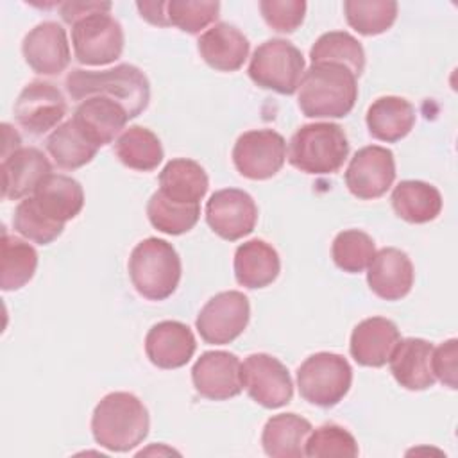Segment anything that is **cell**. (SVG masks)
<instances>
[{"instance_id":"20","label":"cell","mask_w":458,"mask_h":458,"mask_svg":"<svg viewBox=\"0 0 458 458\" xmlns=\"http://www.w3.org/2000/svg\"><path fill=\"white\" fill-rule=\"evenodd\" d=\"M72 120L100 148L111 143L131 118L120 102L107 97H89L77 106Z\"/></svg>"},{"instance_id":"17","label":"cell","mask_w":458,"mask_h":458,"mask_svg":"<svg viewBox=\"0 0 458 458\" xmlns=\"http://www.w3.org/2000/svg\"><path fill=\"white\" fill-rule=\"evenodd\" d=\"M2 157V195L9 200L30 197L39 182L52 174L50 161L36 147H20Z\"/></svg>"},{"instance_id":"29","label":"cell","mask_w":458,"mask_h":458,"mask_svg":"<svg viewBox=\"0 0 458 458\" xmlns=\"http://www.w3.org/2000/svg\"><path fill=\"white\" fill-rule=\"evenodd\" d=\"M392 208L395 215L410 224H426L442 211L440 191L424 181H401L392 191Z\"/></svg>"},{"instance_id":"7","label":"cell","mask_w":458,"mask_h":458,"mask_svg":"<svg viewBox=\"0 0 458 458\" xmlns=\"http://www.w3.org/2000/svg\"><path fill=\"white\" fill-rule=\"evenodd\" d=\"M304 75V57L301 50L286 39H268L261 43L249 64V77L254 84L281 95H293Z\"/></svg>"},{"instance_id":"30","label":"cell","mask_w":458,"mask_h":458,"mask_svg":"<svg viewBox=\"0 0 458 458\" xmlns=\"http://www.w3.org/2000/svg\"><path fill=\"white\" fill-rule=\"evenodd\" d=\"M2 258H0V288L14 292L25 286L36 272L38 252L27 242L2 231Z\"/></svg>"},{"instance_id":"3","label":"cell","mask_w":458,"mask_h":458,"mask_svg":"<svg viewBox=\"0 0 458 458\" xmlns=\"http://www.w3.org/2000/svg\"><path fill=\"white\" fill-rule=\"evenodd\" d=\"M299 107L308 118H342L358 98L356 75L342 64H311L299 84Z\"/></svg>"},{"instance_id":"41","label":"cell","mask_w":458,"mask_h":458,"mask_svg":"<svg viewBox=\"0 0 458 458\" xmlns=\"http://www.w3.org/2000/svg\"><path fill=\"white\" fill-rule=\"evenodd\" d=\"M458 356V342L456 338H451L444 344H440L437 349H433V374L435 379H438L442 385L449 388H456V358Z\"/></svg>"},{"instance_id":"42","label":"cell","mask_w":458,"mask_h":458,"mask_svg":"<svg viewBox=\"0 0 458 458\" xmlns=\"http://www.w3.org/2000/svg\"><path fill=\"white\" fill-rule=\"evenodd\" d=\"M111 2H64L61 4V16L66 23L73 25L79 18L97 11H111Z\"/></svg>"},{"instance_id":"27","label":"cell","mask_w":458,"mask_h":458,"mask_svg":"<svg viewBox=\"0 0 458 458\" xmlns=\"http://www.w3.org/2000/svg\"><path fill=\"white\" fill-rule=\"evenodd\" d=\"M365 120L372 138L394 143L413 129L415 109L406 98L388 95L370 104Z\"/></svg>"},{"instance_id":"24","label":"cell","mask_w":458,"mask_h":458,"mask_svg":"<svg viewBox=\"0 0 458 458\" xmlns=\"http://www.w3.org/2000/svg\"><path fill=\"white\" fill-rule=\"evenodd\" d=\"M281 270L277 250L265 240H249L234 252V277L245 288H265Z\"/></svg>"},{"instance_id":"28","label":"cell","mask_w":458,"mask_h":458,"mask_svg":"<svg viewBox=\"0 0 458 458\" xmlns=\"http://www.w3.org/2000/svg\"><path fill=\"white\" fill-rule=\"evenodd\" d=\"M209 186L206 170L193 159L177 157L165 165L159 174V191L181 204H199Z\"/></svg>"},{"instance_id":"36","label":"cell","mask_w":458,"mask_h":458,"mask_svg":"<svg viewBox=\"0 0 458 458\" xmlns=\"http://www.w3.org/2000/svg\"><path fill=\"white\" fill-rule=\"evenodd\" d=\"M331 254L338 268L344 272L358 274L370 265L376 254V247L374 240L367 233L360 229H347L335 236Z\"/></svg>"},{"instance_id":"35","label":"cell","mask_w":458,"mask_h":458,"mask_svg":"<svg viewBox=\"0 0 458 458\" xmlns=\"http://www.w3.org/2000/svg\"><path fill=\"white\" fill-rule=\"evenodd\" d=\"M344 13L347 23L363 36H376L388 30L397 18L394 0H345Z\"/></svg>"},{"instance_id":"38","label":"cell","mask_w":458,"mask_h":458,"mask_svg":"<svg viewBox=\"0 0 458 458\" xmlns=\"http://www.w3.org/2000/svg\"><path fill=\"white\" fill-rule=\"evenodd\" d=\"M220 2L208 0H172L166 2V18L170 25L182 32L197 34L218 18Z\"/></svg>"},{"instance_id":"32","label":"cell","mask_w":458,"mask_h":458,"mask_svg":"<svg viewBox=\"0 0 458 458\" xmlns=\"http://www.w3.org/2000/svg\"><path fill=\"white\" fill-rule=\"evenodd\" d=\"M47 150L57 166L75 170L88 165L95 157L98 147L82 134L73 120H68L50 132L47 138Z\"/></svg>"},{"instance_id":"2","label":"cell","mask_w":458,"mask_h":458,"mask_svg":"<svg viewBox=\"0 0 458 458\" xmlns=\"http://www.w3.org/2000/svg\"><path fill=\"white\" fill-rule=\"evenodd\" d=\"M148 411L145 404L129 392H111L93 410L91 431L98 445L125 453L140 445L148 435Z\"/></svg>"},{"instance_id":"13","label":"cell","mask_w":458,"mask_h":458,"mask_svg":"<svg viewBox=\"0 0 458 458\" xmlns=\"http://www.w3.org/2000/svg\"><path fill=\"white\" fill-rule=\"evenodd\" d=\"M258 220L254 199L238 188L215 191L206 204V222L224 240L236 242L252 233Z\"/></svg>"},{"instance_id":"10","label":"cell","mask_w":458,"mask_h":458,"mask_svg":"<svg viewBox=\"0 0 458 458\" xmlns=\"http://www.w3.org/2000/svg\"><path fill=\"white\" fill-rule=\"evenodd\" d=\"M286 141L272 129H256L243 132L233 147V163L236 170L252 181L274 177L284 165Z\"/></svg>"},{"instance_id":"33","label":"cell","mask_w":458,"mask_h":458,"mask_svg":"<svg viewBox=\"0 0 458 458\" xmlns=\"http://www.w3.org/2000/svg\"><path fill=\"white\" fill-rule=\"evenodd\" d=\"M311 64H342L349 68L356 77L365 68V52L361 43L344 30H333L322 34L310 50Z\"/></svg>"},{"instance_id":"21","label":"cell","mask_w":458,"mask_h":458,"mask_svg":"<svg viewBox=\"0 0 458 458\" xmlns=\"http://www.w3.org/2000/svg\"><path fill=\"white\" fill-rule=\"evenodd\" d=\"M401 340L397 326L385 317L361 320L351 335L349 351L358 365L383 367Z\"/></svg>"},{"instance_id":"9","label":"cell","mask_w":458,"mask_h":458,"mask_svg":"<svg viewBox=\"0 0 458 458\" xmlns=\"http://www.w3.org/2000/svg\"><path fill=\"white\" fill-rule=\"evenodd\" d=\"M250 304L238 290L220 292L200 310L195 326L206 344L225 345L238 338L249 324Z\"/></svg>"},{"instance_id":"39","label":"cell","mask_w":458,"mask_h":458,"mask_svg":"<svg viewBox=\"0 0 458 458\" xmlns=\"http://www.w3.org/2000/svg\"><path fill=\"white\" fill-rule=\"evenodd\" d=\"M358 453L360 449L354 437L347 429L336 424H324L315 431L311 429L304 447V454L311 458L315 456L354 458L358 456Z\"/></svg>"},{"instance_id":"14","label":"cell","mask_w":458,"mask_h":458,"mask_svg":"<svg viewBox=\"0 0 458 458\" xmlns=\"http://www.w3.org/2000/svg\"><path fill=\"white\" fill-rule=\"evenodd\" d=\"M13 111L20 127L39 136L57 127L64 118L66 100L52 82L34 81L21 89Z\"/></svg>"},{"instance_id":"4","label":"cell","mask_w":458,"mask_h":458,"mask_svg":"<svg viewBox=\"0 0 458 458\" xmlns=\"http://www.w3.org/2000/svg\"><path fill=\"white\" fill-rule=\"evenodd\" d=\"M349 154V141L338 123H306L295 131L288 147L292 166L311 175L336 172Z\"/></svg>"},{"instance_id":"40","label":"cell","mask_w":458,"mask_h":458,"mask_svg":"<svg viewBox=\"0 0 458 458\" xmlns=\"http://www.w3.org/2000/svg\"><path fill=\"white\" fill-rule=\"evenodd\" d=\"M259 11L268 27L277 32H293L304 20L306 2L302 0H261Z\"/></svg>"},{"instance_id":"31","label":"cell","mask_w":458,"mask_h":458,"mask_svg":"<svg viewBox=\"0 0 458 458\" xmlns=\"http://www.w3.org/2000/svg\"><path fill=\"white\" fill-rule=\"evenodd\" d=\"M116 157L129 168L150 172L163 161V147L159 138L147 127L132 125L125 129L114 143Z\"/></svg>"},{"instance_id":"22","label":"cell","mask_w":458,"mask_h":458,"mask_svg":"<svg viewBox=\"0 0 458 458\" xmlns=\"http://www.w3.org/2000/svg\"><path fill=\"white\" fill-rule=\"evenodd\" d=\"M433 349L435 347L422 338L399 340L388 360L395 381L408 390H426L433 386Z\"/></svg>"},{"instance_id":"5","label":"cell","mask_w":458,"mask_h":458,"mask_svg":"<svg viewBox=\"0 0 458 458\" xmlns=\"http://www.w3.org/2000/svg\"><path fill=\"white\" fill-rule=\"evenodd\" d=\"M129 276L141 297L165 301L175 292L181 279L179 254L172 243L161 238H147L131 252Z\"/></svg>"},{"instance_id":"43","label":"cell","mask_w":458,"mask_h":458,"mask_svg":"<svg viewBox=\"0 0 458 458\" xmlns=\"http://www.w3.org/2000/svg\"><path fill=\"white\" fill-rule=\"evenodd\" d=\"M141 18H145L152 25L159 27H168V18H166V2H138L136 4Z\"/></svg>"},{"instance_id":"18","label":"cell","mask_w":458,"mask_h":458,"mask_svg":"<svg viewBox=\"0 0 458 458\" xmlns=\"http://www.w3.org/2000/svg\"><path fill=\"white\" fill-rule=\"evenodd\" d=\"M197 349L191 329L179 320L154 324L145 336V352L159 369H179L186 365Z\"/></svg>"},{"instance_id":"37","label":"cell","mask_w":458,"mask_h":458,"mask_svg":"<svg viewBox=\"0 0 458 458\" xmlns=\"http://www.w3.org/2000/svg\"><path fill=\"white\" fill-rule=\"evenodd\" d=\"M13 227L23 238L39 245H47L61 236L64 224L47 216L36 204L34 197H25L14 209Z\"/></svg>"},{"instance_id":"8","label":"cell","mask_w":458,"mask_h":458,"mask_svg":"<svg viewBox=\"0 0 458 458\" xmlns=\"http://www.w3.org/2000/svg\"><path fill=\"white\" fill-rule=\"evenodd\" d=\"M72 45L81 64H109L122 55L123 30L109 11H97L72 25Z\"/></svg>"},{"instance_id":"11","label":"cell","mask_w":458,"mask_h":458,"mask_svg":"<svg viewBox=\"0 0 458 458\" xmlns=\"http://www.w3.org/2000/svg\"><path fill=\"white\" fill-rule=\"evenodd\" d=\"M242 386L265 408H281L292 401L293 385L286 367L274 356L258 352L242 363Z\"/></svg>"},{"instance_id":"26","label":"cell","mask_w":458,"mask_h":458,"mask_svg":"<svg viewBox=\"0 0 458 458\" xmlns=\"http://www.w3.org/2000/svg\"><path fill=\"white\" fill-rule=\"evenodd\" d=\"M311 429L310 420L297 413L274 415L261 433L263 451L272 458H301Z\"/></svg>"},{"instance_id":"6","label":"cell","mask_w":458,"mask_h":458,"mask_svg":"<svg viewBox=\"0 0 458 458\" xmlns=\"http://www.w3.org/2000/svg\"><path fill=\"white\" fill-rule=\"evenodd\" d=\"M352 369L349 361L335 352H315L297 370V386L304 401L329 408L338 404L349 392Z\"/></svg>"},{"instance_id":"15","label":"cell","mask_w":458,"mask_h":458,"mask_svg":"<svg viewBox=\"0 0 458 458\" xmlns=\"http://www.w3.org/2000/svg\"><path fill=\"white\" fill-rule=\"evenodd\" d=\"M242 363L236 354L227 351H208L200 354L191 369L195 390L213 401L236 397L242 392Z\"/></svg>"},{"instance_id":"12","label":"cell","mask_w":458,"mask_h":458,"mask_svg":"<svg viewBox=\"0 0 458 458\" xmlns=\"http://www.w3.org/2000/svg\"><path fill=\"white\" fill-rule=\"evenodd\" d=\"M395 179V161L392 150L369 145L360 148L345 170L349 191L363 200L377 199L388 191Z\"/></svg>"},{"instance_id":"25","label":"cell","mask_w":458,"mask_h":458,"mask_svg":"<svg viewBox=\"0 0 458 458\" xmlns=\"http://www.w3.org/2000/svg\"><path fill=\"white\" fill-rule=\"evenodd\" d=\"M32 197L47 216L61 224L75 218L84 206L81 182L63 174H48Z\"/></svg>"},{"instance_id":"34","label":"cell","mask_w":458,"mask_h":458,"mask_svg":"<svg viewBox=\"0 0 458 458\" xmlns=\"http://www.w3.org/2000/svg\"><path fill=\"white\" fill-rule=\"evenodd\" d=\"M147 216L157 231L177 236L193 229L200 216V206L174 202L157 190L148 199Z\"/></svg>"},{"instance_id":"16","label":"cell","mask_w":458,"mask_h":458,"mask_svg":"<svg viewBox=\"0 0 458 458\" xmlns=\"http://www.w3.org/2000/svg\"><path fill=\"white\" fill-rule=\"evenodd\" d=\"M25 63L39 75H59L70 64L66 30L57 21L38 23L21 43Z\"/></svg>"},{"instance_id":"19","label":"cell","mask_w":458,"mask_h":458,"mask_svg":"<svg viewBox=\"0 0 458 458\" xmlns=\"http://www.w3.org/2000/svg\"><path fill=\"white\" fill-rule=\"evenodd\" d=\"M369 288L385 301L406 297L413 286V265L406 252L395 247L377 250L367 272Z\"/></svg>"},{"instance_id":"23","label":"cell","mask_w":458,"mask_h":458,"mask_svg":"<svg viewBox=\"0 0 458 458\" xmlns=\"http://www.w3.org/2000/svg\"><path fill=\"white\" fill-rule=\"evenodd\" d=\"M200 57L218 72H236L249 55V39L229 23H216L199 38Z\"/></svg>"},{"instance_id":"1","label":"cell","mask_w":458,"mask_h":458,"mask_svg":"<svg viewBox=\"0 0 458 458\" xmlns=\"http://www.w3.org/2000/svg\"><path fill=\"white\" fill-rule=\"evenodd\" d=\"M66 91L72 100H86L89 97H107L120 102L129 118H136L150 100V84L145 73L132 64H118L111 70H72L66 77Z\"/></svg>"}]
</instances>
